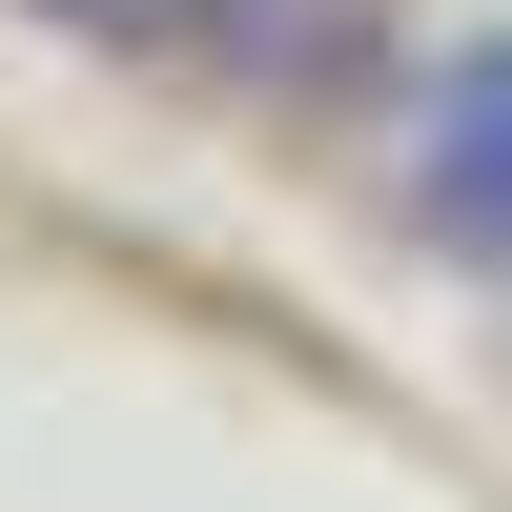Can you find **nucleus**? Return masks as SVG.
Returning <instances> with one entry per match:
<instances>
[{"instance_id":"obj_1","label":"nucleus","mask_w":512,"mask_h":512,"mask_svg":"<svg viewBox=\"0 0 512 512\" xmlns=\"http://www.w3.org/2000/svg\"><path fill=\"white\" fill-rule=\"evenodd\" d=\"M390 205L431 267H512V21H451L410 62V123H390Z\"/></svg>"},{"instance_id":"obj_2","label":"nucleus","mask_w":512,"mask_h":512,"mask_svg":"<svg viewBox=\"0 0 512 512\" xmlns=\"http://www.w3.org/2000/svg\"><path fill=\"white\" fill-rule=\"evenodd\" d=\"M62 41H123V62H164V41H226V0H41Z\"/></svg>"}]
</instances>
